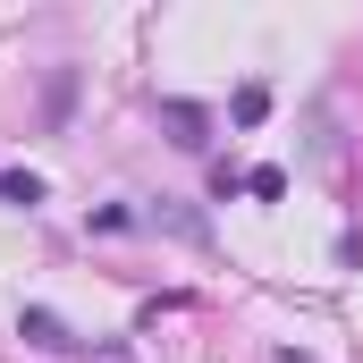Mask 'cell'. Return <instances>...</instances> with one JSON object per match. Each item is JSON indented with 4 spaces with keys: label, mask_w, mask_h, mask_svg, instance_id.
Instances as JSON below:
<instances>
[{
    "label": "cell",
    "mask_w": 363,
    "mask_h": 363,
    "mask_svg": "<svg viewBox=\"0 0 363 363\" xmlns=\"http://www.w3.org/2000/svg\"><path fill=\"white\" fill-rule=\"evenodd\" d=\"M17 338H26V347H43V355H68V347H77V330H68L60 313H43V304H26V313H17Z\"/></svg>",
    "instance_id": "cell-1"
},
{
    "label": "cell",
    "mask_w": 363,
    "mask_h": 363,
    "mask_svg": "<svg viewBox=\"0 0 363 363\" xmlns=\"http://www.w3.org/2000/svg\"><path fill=\"white\" fill-rule=\"evenodd\" d=\"M161 127H169V144H186V152L211 144V118H203L194 101H161Z\"/></svg>",
    "instance_id": "cell-2"
},
{
    "label": "cell",
    "mask_w": 363,
    "mask_h": 363,
    "mask_svg": "<svg viewBox=\"0 0 363 363\" xmlns=\"http://www.w3.org/2000/svg\"><path fill=\"white\" fill-rule=\"evenodd\" d=\"M144 220H152V228H169V237H186V245H203V237H211V228H203V220H194L186 203H152Z\"/></svg>",
    "instance_id": "cell-3"
},
{
    "label": "cell",
    "mask_w": 363,
    "mask_h": 363,
    "mask_svg": "<svg viewBox=\"0 0 363 363\" xmlns=\"http://www.w3.org/2000/svg\"><path fill=\"white\" fill-rule=\"evenodd\" d=\"M228 118H237V127H262V118H271V85H237Z\"/></svg>",
    "instance_id": "cell-4"
},
{
    "label": "cell",
    "mask_w": 363,
    "mask_h": 363,
    "mask_svg": "<svg viewBox=\"0 0 363 363\" xmlns=\"http://www.w3.org/2000/svg\"><path fill=\"white\" fill-rule=\"evenodd\" d=\"M0 203L34 211V203H43V178H34V169H9V178H0Z\"/></svg>",
    "instance_id": "cell-5"
},
{
    "label": "cell",
    "mask_w": 363,
    "mask_h": 363,
    "mask_svg": "<svg viewBox=\"0 0 363 363\" xmlns=\"http://www.w3.org/2000/svg\"><path fill=\"white\" fill-rule=\"evenodd\" d=\"M245 194H262V203H279V194H287V169H254V178H245Z\"/></svg>",
    "instance_id": "cell-6"
},
{
    "label": "cell",
    "mask_w": 363,
    "mask_h": 363,
    "mask_svg": "<svg viewBox=\"0 0 363 363\" xmlns=\"http://www.w3.org/2000/svg\"><path fill=\"white\" fill-rule=\"evenodd\" d=\"M85 363H135V347H118V338H110V347H93Z\"/></svg>",
    "instance_id": "cell-7"
},
{
    "label": "cell",
    "mask_w": 363,
    "mask_h": 363,
    "mask_svg": "<svg viewBox=\"0 0 363 363\" xmlns=\"http://www.w3.org/2000/svg\"><path fill=\"white\" fill-rule=\"evenodd\" d=\"M279 363H304V355H296V347H287V355H279Z\"/></svg>",
    "instance_id": "cell-8"
}]
</instances>
